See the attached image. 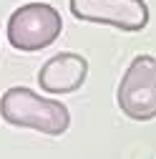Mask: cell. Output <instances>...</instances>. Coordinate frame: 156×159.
Listing matches in <instances>:
<instances>
[{
    "label": "cell",
    "mask_w": 156,
    "mask_h": 159,
    "mask_svg": "<svg viewBox=\"0 0 156 159\" xmlns=\"http://www.w3.org/2000/svg\"><path fill=\"white\" fill-rule=\"evenodd\" d=\"M0 116L13 126L33 129L48 136H61L71 126V114L61 101L43 98L25 86H13L3 93Z\"/></svg>",
    "instance_id": "6da1fadb"
},
{
    "label": "cell",
    "mask_w": 156,
    "mask_h": 159,
    "mask_svg": "<svg viewBox=\"0 0 156 159\" xmlns=\"http://www.w3.org/2000/svg\"><path fill=\"white\" fill-rule=\"evenodd\" d=\"M63 30L61 13L48 3H28L20 5L8 20V41L18 51H43Z\"/></svg>",
    "instance_id": "7a4b0ae2"
},
{
    "label": "cell",
    "mask_w": 156,
    "mask_h": 159,
    "mask_svg": "<svg viewBox=\"0 0 156 159\" xmlns=\"http://www.w3.org/2000/svg\"><path fill=\"white\" fill-rule=\"evenodd\" d=\"M119 109L133 121L156 119V58L136 56L121 76L116 91Z\"/></svg>",
    "instance_id": "3957f363"
},
{
    "label": "cell",
    "mask_w": 156,
    "mask_h": 159,
    "mask_svg": "<svg viewBox=\"0 0 156 159\" xmlns=\"http://www.w3.org/2000/svg\"><path fill=\"white\" fill-rule=\"evenodd\" d=\"M71 13L78 20L111 25L124 33L149 25V5L144 0H71Z\"/></svg>",
    "instance_id": "277c9868"
},
{
    "label": "cell",
    "mask_w": 156,
    "mask_h": 159,
    "mask_svg": "<svg viewBox=\"0 0 156 159\" xmlns=\"http://www.w3.org/2000/svg\"><path fill=\"white\" fill-rule=\"evenodd\" d=\"M88 78V61L81 53H58L43 63L38 84L48 93H73Z\"/></svg>",
    "instance_id": "5b68a950"
}]
</instances>
